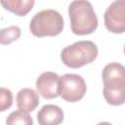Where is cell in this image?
Segmentation results:
<instances>
[{
	"instance_id": "7c38bea8",
	"label": "cell",
	"mask_w": 125,
	"mask_h": 125,
	"mask_svg": "<svg viewBox=\"0 0 125 125\" xmlns=\"http://www.w3.org/2000/svg\"><path fill=\"white\" fill-rule=\"evenodd\" d=\"M6 125H33V120L28 113L21 110H15L7 117Z\"/></svg>"
},
{
	"instance_id": "277c9868",
	"label": "cell",
	"mask_w": 125,
	"mask_h": 125,
	"mask_svg": "<svg viewBox=\"0 0 125 125\" xmlns=\"http://www.w3.org/2000/svg\"><path fill=\"white\" fill-rule=\"evenodd\" d=\"M63 19L56 10L47 9L36 13L30 21V32L36 37L56 36L62 31Z\"/></svg>"
},
{
	"instance_id": "4fadbf2b",
	"label": "cell",
	"mask_w": 125,
	"mask_h": 125,
	"mask_svg": "<svg viewBox=\"0 0 125 125\" xmlns=\"http://www.w3.org/2000/svg\"><path fill=\"white\" fill-rule=\"evenodd\" d=\"M13 104V93L11 90L0 87V111H5Z\"/></svg>"
},
{
	"instance_id": "7a4b0ae2",
	"label": "cell",
	"mask_w": 125,
	"mask_h": 125,
	"mask_svg": "<svg viewBox=\"0 0 125 125\" xmlns=\"http://www.w3.org/2000/svg\"><path fill=\"white\" fill-rule=\"evenodd\" d=\"M71 31L76 35H87L98 27V18L91 2L75 0L68 6Z\"/></svg>"
},
{
	"instance_id": "ba28073f",
	"label": "cell",
	"mask_w": 125,
	"mask_h": 125,
	"mask_svg": "<svg viewBox=\"0 0 125 125\" xmlns=\"http://www.w3.org/2000/svg\"><path fill=\"white\" fill-rule=\"evenodd\" d=\"M39 125H60L63 121V111L56 104H45L37 112Z\"/></svg>"
},
{
	"instance_id": "3957f363",
	"label": "cell",
	"mask_w": 125,
	"mask_h": 125,
	"mask_svg": "<svg viewBox=\"0 0 125 125\" xmlns=\"http://www.w3.org/2000/svg\"><path fill=\"white\" fill-rule=\"evenodd\" d=\"M98 56L97 45L90 40H81L64 47L61 52L62 62L70 68H79L93 62Z\"/></svg>"
},
{
	"instance_id": "6da1fadb",
	"label": "cell",
	"mask_w": 125,
	"mask_h": 125,
	"mask_svg": "<svg viewBox=\"0 0 125 125\" xmlns=\"http://www.w3.org/2000/svg\"><path fill=\"white\" fill-rule=\"evenodd\" d=\"M103 95L111 105H121L125 102V68L119 62L107 63L102 73Z\"/></svg>"
},
{
	"instance_id": "5b68a950",
	"label": "cell",
	"mask_w": 125,
	"mask_h": 125,
	"mask_svg": "<svg viewBox=\"0 0 125 125\" xmlns=\"http://www.w3.org/2000/svg\"><path fill=\"white\" fill-rule=\"evenodd\" d=\"M87 86L84 78L79 74L66 73L60 77L59 96L69 103L80 101L86 94Z\"/></svg>"
},
{
	"instance_id": "8fae6325",
	"label": "cell",
	"mask_w": 125,
	"mask_h": 125,
	"mask_svg": "<svg viewBox=\"0 0 125 125\" xmlns=\"http://www.w3.org/2000/svg\"><path fill=\"white\" fill-rule=\"evenodd\" d=\"M21 30L17 25H11L0 29V44L9 45L21 37Z\"/></svg>"
},
{
	"instance_id": "52a82bcc",
	"label": "cell",
	"mask_w": 125,
	"mask_h": 125,
	"mask_svg": "<svg viewBox=\"0 0 125 125\" xmlns=\"http://www.w3.org/2000/svg\"><path fill=\"white\" fill-rule=\"evenodd\" d=\"M60 76L52 71L41 73L36 80L37 92L44 99H55L59 96Z\"/></svg>"
},
{
	"instance_id": "30bf717a",
	"label": "cell",
	"mask_w": 125,
	"mask_h": 125,
	"mask_svg": "<svg viewBox=\"0 0 125 125\" xmlns=\"http://www.w3.org/2000/svg\"><path fill=\"white\" fill-rule=\"evenodd\" d=\"M0 4L17 16L23 17L32 9L34 0H0Z\"/></svg>"
},
{
	"instance_id": "8992f818",
	"label": "cell",
	"mask_w": 125,
	"mask_h": 125,
	"mask_svg": "<svg viewBox=\"0 0 125 125\" xmlns=\"http://www.w3.org/2000/svg\"><path fill=\"white\" fill-rule=\"evenodd\" d=\"M106 29L112 33H123L125 30V1H113L105 10L104 16Z\"/></svg>"
},
{
	"instance_id": "9c48e42d",
	"label": "cell",
	"mask_w": 125,
	"mask_h": 125,
	"mask_svg": "<svg viewBox=\"0 0 125 125\" xmlns=\"http://www.w3.org/2000/svg\"><path fill=\"white\" fill-rule=\"evenodd\" d=\"M17 105L21 111L31 112L39 104L38 94L30 88H22L17 94Z\"/></svg>"
},
{
	"instance_id": "5bb4252c",
	"label": "cell",
	"mask_w": 125,
	"mask_h": 125,
	"mask_svg": "<svg viewBox=\"0 0 125 125\" xmlns=\"http://www.w3.org/2000/svg\"><path fill=\"white\" fill-rule=\"evenodd\" d=\"M97 125H112V124L109 123V122H100V123H98Z\"/></svg>"
}]
</instances>
